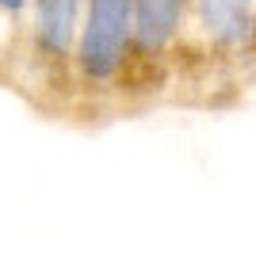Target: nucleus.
Returning <instances> with one entry per match:
<instances>
[{
    "instance_id": "obj_1",
    "label": "nucleus",
    "mask_w": 256,
    "mask_h": 256,
    "mask_svg": "<svg viewBox=\"0 0 256 256\" xmlns=\"http://www.w3.org/2000/svg\"><path fill=\"white\" fill-rule=\"evenodd\" d=\"M134 8L130 0H88L73 50V76L84 96H107L130 69Z\"/></svg>"
},
{
    "instance_id": "obj_2",
    "label": "nucleus",
    "mask_w": 256,
    "mask_h": 256,
    "mask_svg": "<svg viewBox=\"0 0 256 256\" xmlns=\"http://www.w3.org/2000/svg\"><path fill=\"white\" fill-rule=\"evenodd\" d=\"M88 0H31L27 23V58L38 73L54 76L73 69L76 34L84 23Z\"/></svg>"
},
{
    "instance_id": "obj_3",
    "label": "nucleus",
    "mask_w": 256,
    "mask_h": 256,
    "mask_svg": "<svg viewBox=\"0 0 256 256\" xmlns=\"http://www.w3.org/2000/svg\"><path fill=\"white\" fill-rule=\"evenodd\" d=\"M192 0H130L134 8V50L130 65L150 69L168 58V50L180 42L184 16Z\"/></svg>"
},
{
    "instance_id": "obj_4",
    "label": "nucleus",
    "mask_w": 256,
    "mask_h": 256,
    "mask_svg": "<svg viewBox=\"0 0 256 256\" xmlns=\"http://www.w3.org/2000/svg\"><path fill=\"white\" fill-rule=\"evenodd\" d=\"M195 20L218 50H248L256 38V0H192Z\"/></svg>"
},
{
    "instance_id": "obj_5",
    "label": "nucleus",
    "mask_w": 256,
    "mask_h": 256,
    "mask_svg": "<svg viewBox=\"0 0 256 256\" xmlns=\"http://www.w3.org/2000/svg\"><path fill=\"white\" fill-rule=\"evenodd\" d=\"M27 4H31V0H0V16H4V20H20L23 12H27Z\"/></svg>"
}]
</instances>
